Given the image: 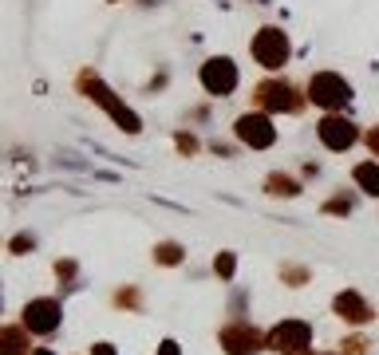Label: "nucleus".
Listing matches in <instances>:
<instances>
[{
	"mask_svg": "<svg viewBox=\"0 0 379 355\" xmlns=\"http://www.w3.org/2000/svg\"><path fill=\"white\" fill-rule=\"evenodd\" d=\"M75 91H80L87 103H95V107L107 111V118L123 130V135H142V118H139V111H130V107H127V99L115 95V91L103 83V75H99L95 68H83L80 75H75Z\"/></svg>",
	"mask_w": 379,
	"mask_h": 355,
	"instance_id": "nucleus-1",
	"label": "nucleus"
},
{
	"mask_svg": "<svg viewBox=\"0 0 379 355\" xmlns=\"http://www.w3.org/2000/svg\"><path fill=\"white\" fill-rule=\"evenodd\" d=\"M253 107L269 111V115H300L309 107V95L285 75H265L261 83H253Z\"/></svg>",
	"mask_w": 379,
	"mask_h": 355,
	"instance_id": "nucleus-2",
	"label": "nucleus"
},
{
	"mask_svg": "<svg viewBox=\"0 0 379 355\" xmlns=\"http://www.w3.org/2000/svg\"><path fill=\"white\" fill-rule=\"evenodd\" d=\"M304 95H309L312 107L332 115V111H348V103L356 99V87L340 71H312L309 83H304Z\"/></svg>",
	"mask_w": 379,
	"mask_h": 355,
	"instance_id": "nucleus-3",
	"label": "nucleus"
},
{
	"mask_svg": "<svg viewBox=\"0 0 379 355\" xmlns=\"http://www.w3.org/2000/svg\"><path fill=\"white\" fill-rule=\"evenodd\" d=\"M249 56L257 68H265L269 75H277L285 63L292 59V39L285 28H277V24H261L257 32H253L249 39Z\"/></svg>",
	"mask_w": 379,
	"mask_h": 355,
	"instance_id": "nucleus-4",
	"label": "nucleus"
},
{
	"mask_svg": "<svg viewBox=\"0 0 379 355\" xmlns=\"http://www.w3.org/2000/svg\"><path fill=\"white\" fill-rule=\"evenodd\" d=\"M312 335H316V332H312L309 320L285 316L280 324H273L269 332H265V347H269L273 355H309Z\"/></svg>",
	"mask_w": 379,
	"mask_h": 355,
	"instance_id": "nucleus-5",
	"label": "nucleus"
},
{
	"mask_svg": "<svg viewBox=\"0 0 379 355\" xmlns=\"http://www.w3.org/2000/svg\"><path fill=\"white\" fill-rule=\"evenodd\" d=\"M198 83L210 99H230L241 87V68L233 63V56H210V59H201Z\"/></svg>",
	"mask_w": 379,
	"mask_h": 355,
	"instance_id": "nucleus-6",
	"label": "nucleus"
},
{
	"mask_svg": "<svg viewBox=\"0 0 379 355\" xmlns=\"http://www.w3.org/2000/svg\"><path fill=\"white\" fill-rule=\"evenodd\" d=\"M218 347H221V355H261V351H269V347H265V332H261L253 320H241V316H233L230 324L218 328Z\"/></svg>",
	"mask_w": 379,
	"mask_h": 355,
	"instance_id": "nucleus-7",
	"label": "nucleus"
},
{
	"mask_svg": "<svg viewBox=\"0 0 379 355\" xmlns=\"http://www.w3.org/2000/svg\"><path fill=\"white\" fill-rule=\"evenodd\" d=\"M20 324L28 328L32 335L51 340V335L63 328V304H60V296H32L28 304L20 308Z\"/></svg>",
	"mask_w": 379,
	"mask_h": 355,
	"instance_id": "nucleus-8",
	"label": "nucleus"
},
{
	"mask_svg": "<svg viewBox=\"0 0 379 355\" xmlns=\"http://www.w3.org/2000/svg\"><path fill=\"white\" fill-rule=\"evenodd\" d=\"M233 138H237L241 147L249 150H269L277 147V127H273V115L269 111H241L237 118H233Z\"/></svg>",
	"mask_w": 379,
	"mask_h": 355,
	"instance_id": "nucleus-9",
	"label": "nucleus"
},
{
	"mask_svg": "<svg viewBox=\"0 0 379 355\" xmlns=\"http://www.w3.org/2000/svg\"><path fill=\"white\" fill-rule=\"evenodd\" d=\"M316 138L328 154H348L356 142H364V130H359L344 111H332V115H324L316 123Z\"/></svg>",
	"mask_w": 379,
	"mask_h": 355,
	"instance_id": "nucleus-10",
	"label": "nucleus"
},
{
	"mask_svg": "<svg viewBox=\"0 0 379 355\" xmlns=\"http://www.w3.org/2000/svg\"><path fill=\"white\" fill-rule=\"evenodd\" d=\"M332 316H336V320H344L348 328H368L371 320H375V308H371V300L364 292H356V288H344V292L332 296Z\"/></svg>",
	"mask_w": 379,
	"mask_h": 355,
	"instance_id": "nucleus-11",
	"label": "nucleus"
},
{
	"mask_svg": "<svg viewBox=\"0 0 379 355\" xmlns=\"http://www.w3.org/2000/svg\"><path fill=\"white\" fill-rule=\"evenodd\" d=\"M32 340H36V335H32L24 324H4L0 328V355H32L36 351Z\"/></svg>",
	"mask_w": 379,
	"mask_h": 355,
	"instance_id": "nucleus-12",
	"label": "nucleus"
},
{
	"mask_svg": "<svg viewBox=\"0 0 379 355\" xmlns=\"http://www.w3.org/2000/svg\"><path fill=\"white\" fill-rule=\"evenodd\" d=\"M265 194L269 197H300L304 186H300V178L289 174V170H269L265 174Z\"/></svg>",
	"mask_w": 379,
	"mask_h": 355,
	"instance_id": "nucleus-13",
	"label": "nucleus"
},
{
	"mask_svg": "<svg viewBox=\"0 0 379 355\" xmlns=\"http://www.w3.org/2000/svg\"><path fill=\"white\" fill-rule=\"evenodd\" d=\"M352 182H356L359 194L368 197H379V158H364L352 166Z\"/></svg>",
	"mask_w": 379,
	"mask_h": 355,
	"instance_id": "nucleus-14",
	"label": "nucleus"
},
{
	"mask_svg": "<svg viewBox=\"0 0 379 355\" xmlns=\"http://www.w3.org/2000/svg\"><path fill=\"white\" fill-rule=\"evenodd\" d=\"M150 256H154V265L159 268H178V265H186V245L174 241V237H166V241H154Z\"/></svg>",
	"mask_w": 379,
	"mask_h": 355,
	"instance_id": "nucleus-15",
	"label": "nucleus"
},
{
	"mask_svg": "<svg viewBox=\"0 0 379 355\" xmlns=\"http://www.w3.org/2000/svg\"><path fill=\"white\" fill-rule=\"evenodd\" d=\"M111 304L119 308V312H130V316L147 312V300H142V288L139 285H119L115 292H111Z\"/></svg>",
	"mask_w": 379,
	"mask_h": 355,
	"instance_id": "nucleus-16",
	"label": "nucleus"
},
{
	"mask_svg": "<svg viewBox=\"0 0 379 355\" xmlns=\"http://www.w3.org/2000/svg\"><path fill=\"white\" fill-rule=\"evenodd\" d=\"M320 213H328V217H352L356 213V197L348 194V189H340V194H332L324 206H320Z\"/></svg>",
	"mask_w": 379,
	"mask_h": 355,
	"instance_id": "nucleus-17",
	"label": "nucleus"
},
{
	"mask_svg": "<svg viewBox=\"0 0 379 355\" xmlns=\"http://www.w3.org/2000/svg\"><path fill=\"white\" fill-rule=\"evenodd\" d=\"M277 273H280V280H285L289 288H304V285L312 280V268H309V265H297V261H285Z\"/></svg>",
	"mask_w": 379,
	"mask_h": 355,
	"instance_id": "nucleus-18",
	"label": "nucleus"
},
{
	"mask_svg": "<svg viewBox=\"0 0 379 355\" xmlns=\"http://www.w3.org/2000/svg\"><path fill=\"white\" fill-rule=\"evenodd\" d=\"M213 273L221 276V285H230L233 276H237V253H230V249H221V253L213 256Z\"/></svg>",
	"mask_w": 379,
	"mask_h": 355,
	"instance_id": "nucleus-19",
	"label": "nucleus"
},
{
	"mask_svg": "<svg viewBox=\"0 0 379 355\" xmlns=\"http://www.w3.org/2000/svg\"><path fill=\"white\" fill-rule=\"evenodd\" d=\"M36 249V233L32 229H20V233L8 237V256H28Z\"/></svg>",
	"mask_w": 379,
	"mask_h": 355,
	"instance_id": "nucleus-20",
	"label": "nucleus"
},
{
	"mask_svg": "<svg viewBox=\"0 0 379 355\" xmlns=\"http://www.w3.org/2000/svg\"><path fill=\"white\" fill-rule=\"evenodd\" d=\"M174 147H178L182 158H194L201 150V138L194 135V130H174Z\"/></svg>",
	"mask_w": 379,
	"mask_h": 355,
	"instance_id": "nucleus-21",
	"label": "nucleus"
},
{
	"mask_svg": "<svg viewBox=\"0 0 379 355\" xmlns=\"http://www.w3.org/2000/svg\"><path fill=\"white\" fill-rule=\"evenodd\" d=\"M56 276H60V288H75V276H80V265H75V261H71V256H60V261H56Z\"/></svg>",
	"mask_w": 379,
	"mask_h": 355,
	"instance_id": "nucleus-22",
	"label": "nucleus"
},
{
	"mask_svg": "<svg viewBox=\"0 0 379 355\" xmlns=\"http://www.w3.org/2000/svg\"><path fill=\"white\" fill-rule=\"evenodd\" d=\"M368 351H371L368 335H344L340 340V355H368Z\"/></svg>",
	"mask_w": 379,
	"mask_h": 355,
	"instance_id": "nucleus-23",
	"label": "nucleus"
},
{
	"mask_svg": "<svg viewBox=\"0 0 379 355\" xmlns=\"http://www.w3.org/2000/svg\"><path fill=\"white\" fill-rule=\"evenodd\" d=\"M364 147L371 150V158H379V123H375V127H368V130H364Z\"/></svg>",
	"mask_w": 379,
	"mask_h": 355,
	"instance_id": "nucleus-24",
	"label": "nucleus"
},
{
	"mask_svg": "<svg viewBox=\"0 0 379 355\" xmlns=\"http://www.w3.org/2000/svg\"><path fill=\"white\" fill-rule=\"evenodd\" d=\"M91 355H119V347L107 344V340H99V344H91Z\"/></svg>",
	"mask_w": 379,
	"mask_h": 355,
	"instance_id": "nucleus-25",
	"label": "nucleus"
},
{
	"mask_svg": "<svg viewBox=\"0 0 379 355\" xmlns=\"http://www.w3.org/2000/svg\"><path fill=\"white\" fill-rule=\"evenodd\" d=\"M159 355H182V344H178V340H162Z\"/></svg>",
	"mask_w": 379,
	"mask_h": 355,
	"instance_id": "nucleus-26",
	"label": "nucleus"
},
{
	"mask_svg": "<svg viewBox=\"0 0 379 355\" xmlns=\"http://www.w3.org/2000/svg\"><path fill=\"white\" fill-rule=\"evenodd\" d=\"M210 150H213V154H221V158L233 154V147H225V142H210Z\"/></svg>",
	"mask_w": 379,
	"mask_h": 355,
	"instance_id": "nucleus-27",
	"label": "nucleus"
},
{
	"mask_svg": "<svg viewBox=\"0 0 379 355\" xmlns=\"http://www.w3.org/2000/svg\"><path fill=\"white\" fill-rule=\"evenodd\" d=\"M32 355H56V351H51V347H36Z\"/></svg>",
	"mask_w": 379,
	"mask_h": 355,
	"instance_id": "nucleus-28",
	"label": "nucleus"
},
{
	"mask_svg": "<svg viewBox=\"0 0 379 355\" xmlns=\"http://www.w3.org/2000/svg\"><path fill=\"white\" fill-rule=\"evenodd\" d=\"M309 355H336V351H309Z\"/></svg>",
	"mask_w": 379,
	"mask_h": 355,
	"instance_id": "nucleus-29",
	"label": "nucleus"
},
{
	"mask_svg": "<svg viewBox=\"0 0 379 355\" xmlns=\"http://www.w3.org/2000/svg\"><path fill=\"white\" fill-rule=\"evenodd\" d=\"M107 4H123V0H107Z\"/></svg>",
	"mask_w": 379,
	"mask_h": 355,
	"instance_id": "nucleus-30",
	"label": "nucleus"
}]
</instances>
